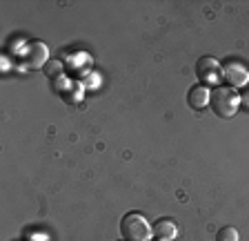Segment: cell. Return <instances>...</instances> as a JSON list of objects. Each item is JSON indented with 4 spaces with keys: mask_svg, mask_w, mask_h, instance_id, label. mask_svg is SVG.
Returning <instances> with one entry per match:
<instances>
[{
    "mask_svg": "<svg viewBox=\"0 0 249 241\" xmlns=\"http://www.w3.org/2000/svg\"><path fill=\"white\" fill-rule=\"evenodd\" d=\"M209 107L220 119H231V116H236V112L240 107V94L233 87H229V85L227 87L220 85L209 96Z\"/></svg>",
    "mask_w": 249,
    "mask_h": 241,
    "instance_id": "6da1fadb",
    "label": "cell"
},
{
    "mask_svg": "<svg viewBox=\"0 0 249 241\" xmlns=\"http://www.w3.org/2000/svg\"><path fill=\"white\" fill-rule=\"evenodd\" d=\"M120 235L124 241H149L154 237V228L140 212H127L120 219Z\"/></svg>",
    "mask_w": 249,
    "mask_h": 241,
    "instance_id": "7a4b0ae2",
    "label": "cell"
},
{
    "mask_svg": "<svg viewBox=\"0 0 249 241\" xmlns=\"http://www.w3.org/2000/svg\"><path fill=\"white\" fill-rule=\"evenodd\" d=\"M196 76L198 80H202V85H216L223 79V67H220L216 58L202 56L196 63Z\"/></svg>",
    "mask_w": 249,
    "mask_h": 241,
    "instance_id": "3957f363",
    "label": "cell"
},
{
    "mask_svg": "<svg viewBox=\"0 0 249 241\" xmlns=\"http://www.w3.org/2000/svg\"><path fill=\"white\" fill-rule=\"evenodd\" d=\"M223 79L229 83V87L238 89L249 83V72H247V67H243L240 63H227L223 67Z\"/></svg>",
    "mask_w": 249,
    "mask_h": 241,
    "instance_id": "277c9868",
    "label": "cell"
},
{
    "mask_svg": "<svg viewBox=\"0 0 249 241\" xmlns=\"http://www.w3.org/2000/svg\"><path fill=\"white\" fill-rule=\"evenodd\" d=\"M209 96H212V92H209L207 85H194V87L189 89V94H187V105H189L192 110L200 112L209 105Z\"/></svg>",
    "mask_w": 249,
    "mask_h": 241,
    "instance_id": "5b68a950",
    "label": "cell"
},
{
    "mask_svg": "<svg viewBox=\"0 0 249 241\" xmlns=\"http://www.w3.org/2000/svg\"><path fill=\"white\" fill-rule=\"evenodd\" d=\"M156 241H174L178 237V225L171 219H158L154 225Z\"/></svg>",
    "mask_w": 249,
    "mask_h": 241,
    "instance_id": "8992f818",
    "label": "cell"
},
{
    "mask_svg": "<svg viewBox=\"0 0 249 241\" xmlns=\"http://www.w3.org/2000/svg\"><path fill=\"white\" fill-rule=\"evenodd\" d=\"M25 63L27 65H47V47L45 42H29L25 49Z\"/></svg>",
    "mask_w": 249,
    "mask_h": 241,
    "instance_id": "52a82bcc",
    "label": "cell"
},
{
    "mask_svg": "<svg viewBox=\"0 0 249 241\" xmlns=\"http://www.w3.org/2000/svg\"><path fill=\"white\" fill-rule=\"evenodd\" d=\"M216 241H238V230L231 228V225H223L216 232Z\"/></svg>",
    "mask_w": 249,
    "mask_h": 241,
    "instance_id": "ba28073f",
    "label": "cell"
},
{
    "mask_svg": "<svg viewBox=\"0 0 249 241\" xmlns=\"http://www.w3.org/2000/svg\"><path fill=\"white\" fill-rule=\"evenodd\" d=\"M42 72H45V76H49V79H60L62 74V63L60 60H47V65L42 67Z\"/></svg>",
    "mask_w": 249,
    "mask_h": 241,
    "instance_id": "9c48e42d",
    "label": "cell"
},
{
    "mask_svg": "<svg viewBox=\"0 0 249 241\" xmlns=\"http://www.w3.org/2000/svg\"><path fill=\"white\" fill-rule=\"evenodd\" d=\"M240 105H245V107H249V87L245 89L243 94H240Z\"/></svg>",
    "mask_w": 249,
    "mask_h": 241,
    "instance_id": "30bf717a",
    "label": "cell"
}]
</instances>
